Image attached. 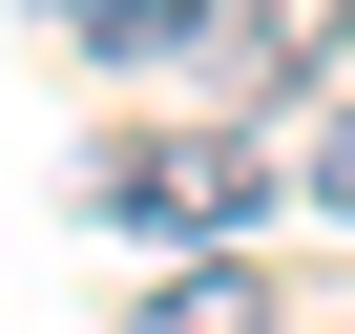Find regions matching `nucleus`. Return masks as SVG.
Wrapping results in <instances>:
<instances>
[{
  "mask_svg": "<svg viewBox=\"0 0 355 334\" xmlns=\"http://www.w3.org/2000/svg\"><path fill=\"white\" fill-rule=\"evenodd\" d=\"M125 334H272V272L251 251H189L167 292H125Z\"/></svg>",
  "mask_w": 355,
  "mask_h": 334,
  "instance_id": "7ed1b4c3",
  "label": "nucleus"
},
{
  "mask_svg": "<svg viewBox=\"0 0 355 334\" xmlns=\"http://www.w3.org/2000/svg\"><path fill=\"white\" fill-rule=\"evenodd\" d=\"M293 188H313V209H355V105L313 125V167H293Z\"/></svg>",
  "mask_w": 355,
  "mask_h": 334,
  "instance_id": "39448f33",
  "label": "nucleus"
},
{
  "mask_svg": "<svg viewBox=\"0 0 355 334\" xmlns=\"http://www.w3.org/2000/svg\"><path fill=\"white\" fill-rule=\"evenodd\" d=\"M84 63H189V0H63Z\"/></svg>",
  "mask_w": 355,
  "mask_h": 334,
  "instance_id": "20e7f679",
  "label": "nucleus"
},
{
  "mask_svg": "<svg viewBox=\"0 0 355 334\" xmlns=\"http://www.w3.org/2000/svg\"><path fill=\"white\" fill-rule=\"evenodd\" d=\"M334 21H355V0H189V63L251 84V105H293V84L334 63Z\"/></svg>",
  "mask_w": 355,
  "mask_h": 334,
  "instance_id": "f03ea898",
  "label": "nucleus"
},
{
  "mask_svg": "<svg viewBox=\"0 0 355 334\" xmlns=\"http://www.w3.org/2000/svg\"><path fill=\"white\" fill-rule=\"evenodd\" d=\"M272 209V146H230V125H189V146H105V230H189V251H230Z\"/></svg>",
  "mask_w": 355,
  "mask_h": 334,
  "instance_id": "f257e3e1",
  "label": "nucleus"
}]
</instances>
